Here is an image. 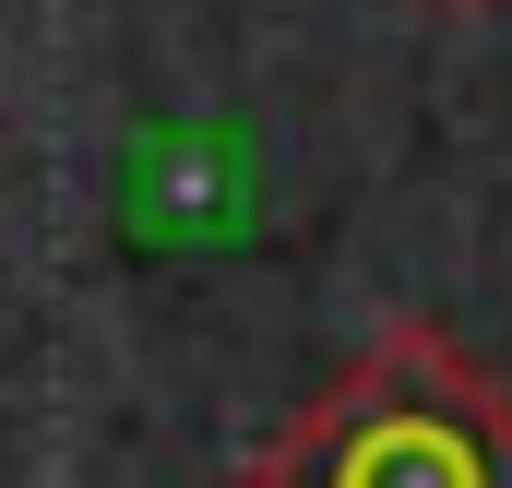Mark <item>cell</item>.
Instances as JSON below:
<instances>
[{
    "instance_id": "obj_1",
    "label": "cell",
    "mask_w": 512,
    "mask_h": 488,
    "mask_svg": "<svg viewBox=\"0 0 512 488\" xmlns=\"http://www.w3.org/2000/svg\"><path fill=\"white\" fill-rule=\"evenodd\" d=\"M251 488H512V393L429 322H393L251 453Z\"/></svg>"
},
{
    "instance_id": "obj_2",
    "label": "cell",
    "mask_w": 512,
    "mask_h": 488,
    "mask_svg": "<svg viewBox=\"0 0 512 488\" xmlns=\"http://www.w3.org/2000/svg\"><path fill=\"white\" fill-rule=\"evenodd\" d=\"M429 12H489V0H429Z\"/></svg>"
}]
</instances>
